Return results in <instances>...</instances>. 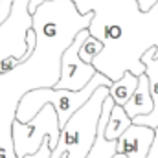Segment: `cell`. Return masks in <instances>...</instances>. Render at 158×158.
Returning <instances> with one entry per match:
<instances>
[{
    "label": "cell",
    "mask_w": 158,
    "mask_h": 158,
    "mask_svg": "<svg viewBox=\"0 0 158 158\" xmlns=\"http://www.w3.org/2000/svg\"><path fill=\"white\" fill-rule=\"evenodd\" d=\"M92 13L81 15L72 0H46L33 15L37 48L7 74H0V158H17L13 123L22 98L33 90L55 88L61 79V59L76 35L88 30ZM52 142L46 138L40 151L28 158H52Z\"/></svg>",
    "instance_id": "cell-1"
},
{
    "label": "cell",
    "mask_w": 158,
    "mask_h": 158,
    "mask_svg": "<svg viewBox=\"0 0 158 158\" xmlns=\"http://www.w3.org/2000/svg\"><path fill=\"white\" fill-rule=\"evenodd\" d=\"M81 15L92 13L90 37L103 44L94 59L98 74L112 83L131 72L136 77L145 74L142 57L151 48L158 50V4L147 13L138 0H72Z\"/></svg>",
    "instance_id": "cell-2"
},
{
    "label": "cell",
    "mask_w": 158,
    "mask_h": 158,
    "mask_svg": "<svg viewBox=\"0 0 158 158\" xmlns=\"http://www.w3.org/2000/svg\"><path fill=\"white\" fill-rule=\"evenodd\" d=\"M109 86H99L96 94L70 118L61 131L52 158H88L98 140V127L103 114V103L109 98Z\"/></svg>",
    "instance_id": "cell-3"
},
{
    "label": "cell",
    "mask_w": 158,
    "mask_h": 158,
    "mask_svg": "<svg viewBox=\"0 0 158 158\" xmlns=\"http://www.w3.org/2000/svg\"><path fill=\"white\" fill-rule=\"evenodd\" d=\"M99 86H112V81L101 74H98L96 77L90 81V85L79 92H70V90H59V88H40L33 90L30 94H26L19 105L17 110V121L20 123H30L31 119L39 114L46 105H52L57 112L61 131L66 127V123L70 118L77 112L79 109L96 94V90Z\"/></svg>",
    "instance_id": "cell-4"
},
{
    "label": "cell",
    "mask_w": 158,
    "mask_h": 158,
    "mask_svg": "<svg viewBox=\"0 0 158 158\" xmlns=\"http://www.w3.org/2000/svg\"><path fill=\"white\" fill-rule=\"evenodd\" d=\"M11 134L17 158H28L37 155L44 145L46 138H50L52 149H55L61 138V125L55 109L52 105H46L30 123L15 121Z\"/></svg>",
    "instance_id": "cell-5"
},
{
    "label": "cell",
    "mask_w": 158,
    "mask_h": 158,
    "mask_svg": "<svg viewBox=\"0 0 158 158\" xmlns=\"http://www.w3.org/2000/svg\"><path fill=\"white\" fill-rule=\"evenodd\" d=\"M33 28V15L30 13V0H15L11 15L0 26V63L7 57L26 61L33 50L26 48V35Z\"/></svg>",
    "instance_id": "cell-6"
},
{
    "label": "cell",
    "mask_w": 158,
    "mask_h": 158,
    "mask_svg": "<svg viewBox=\"0 0 158 158\" xmlns=\"http://www.w3.org/2000/svg\"><path fill=\"white\" fill-rule=\"evenodd\" d=\"M90 37L88 30H83L76 35L74 42L64 50L63 59H61V79L55 88L59 90H70V92H79L90 85V81L98 76V70L92 64H86L79 57V50L83 42Z\"/></svg>",
    "instance_id": "cell-7"
},
{
    "label": "cell",
    "mask_w": 158,
    "mask_h": 158,
    "mask_svg": "<svg viewBox=\"0 0 158 158\" xmlns=\"http://www.w3.org/2000/svg\"><path fill=\"white\" fill-rule=\"evenodd\" d=\"M158 136V129L132 125L118 140V153L125 158H149L151 147Z\"/></svg>",
    "instance_id": "cell-8"
},
{
    "label": "cell",
    "mask_w": 158,
    "mask_h": 158,
    "mask_svg": "<svg viewBox=\"0 0 158 158\" xmlns=\"http://www.w3.org/2000/svg\"><path fill=\"white\" fill-rule=\"evenodd\" d=\"M142 63L145 64V76L149 79V88H151V96L155 101V109L149 116H142V118L132 119V125H140V127H149V129H158V50L151 48L149 52H145V55L142 57Z\"/></svg>",
    "instance_id": "cell-9"
},
{
    "label": "cell",
    "mask_w": 158,
    "mask_h": 158,
    "mask_svg": "<svg viewBox=\"0 0 158 158\" xmlns=\"http://www.w3.org/2000/svg\"><path fill=\"white\" fill-rule=\"evenodd\" d=\"M127 116L131 119L142 118V116H149L155 109V101H153V96H151V88H149V79L147 76H140V83H138V88L136 92L132 94V98L129 99V103L123 107Z\"/></svg>",
    "instance_id": "cell-10"
},
{
    "label": "cell",
    "mask_w": 158,
    "mask_h": 158,
    "mask_svg": "<svg viewBox=\"0 0 158 158\" xmlns=\"http://www.w3.org/2000/svg\"><path fill=\"white\" fill-rule=\"evenodd\" d=\"M138 83H140V77H136L134 74L127 72V74H123V77L119 79V81L112 83V86L109 88V94H110V98L114 99L116 105L125 107L129 103V99L132 98V94L136 92Z\"/></svg>",
    "instance_id": "cell-11"
},
{
    "label": "cell",
    "mask_w": 158,
    "mask_h": 158,
    "mask_svg": "<svg viewBox=\"0 0 158 158\" xmlns=\"http://www.w3.org/2000/svg\"><path fill=\"white\" fill-rule=\"evenodd\" d=\"M131 127H132V119L127 116L125 109L119 107V105H114V109L110 112V118H109V123L105 127V138L110 140V142H118Z\"/></svg>",
    "instance_id": "cell-12"
},
{
    "label": "cell",
    "mask_w": 158,
    "mask_h": 158,
    "mask_svg": "<svg viewBox=\"0 0 158 158\" xmlns=\"http://www.w3.org/2000/svg\"><path fill=\"white\" fill-rule=\"evenodd\" d=\"M101 52H103V44L98 39H94V37H88V39L83 42L81 50H79V57H81L83 63L94 66V59H96Z\"/></svg>",
    "instance_id": "cell-13"
},
{
    "label": "cell",
    "mask_w": 158,
    "mask_h": 158,
    "mask_svg": "<svg viewBox=\"0 0 158 158\" xmlns=\"http://www.w3.org/2000/svg\"><path fill=\"white\" fill-rule=\"evenodd\" d=\"M15 0H2L0 2V26H4L11 15V7H13Z\"/></svg>",
    "instance_id": "cell-14"
},
{
    "label": "cell",
    "mask_w": 158,
    "mask_h": 158,
    "mask_svg": "<svg viewBox=\"0 0 158 158\" xmlns=\"http://www.w3.org/2000/svg\"><path fill=\"white\" fill-rule=\"evenodd\" d=\"M22 61L20 59H17V57H7V59H4L2 63H0V74H7V72H11L15 66H19Z\"/></svg>",
    "instance_id": "cell-15"
},
{
    "label": "cell",
    "mask_w": 158,
    "mask_h": 158,
    "mask_svg": "<svg viewBox=\"0 0 158 158\" xmlns=\"http://www.w3.org/2000/svg\"><path fill=\"white\" fill-rule=\"evenodd\" d=\"M156 4H158V0H138V6H140V9H142L143 13L151 11Z\"/></svg>",
    "instance_id": "cell-16"
},
{
    "label": "cell",
    "mask_w": 158,
    "mask_h": 158,
    "mask_svg": "<svg viewBox=\"0 0 158 158\" xmlns=\"http://www.w3.org/2000/svg\"><path fill=\"white\" fill-rule=\"evenodd\" d=\"M114 158H125V155H119V153H118ZM149 158H158V136H156V140H155V143H153V147H151Z\"/></svg>",
    "instance_id": "cell-17"
},
{
    "label": "cell",
    "mask_w": 158,
    "mask_h": 158,
    "mask_svg": "<svg viewBox=\"0 0 158 158\" xmlns=\"http://www.w3.org/2000/svg\"><path fill=\"white\" fill-rule=\"evenodd\" d=\"M46 0H30V13L35 15V11L39 9V6H42Z\"/></svg>",
    "instance_id": "cell-18"
}]
</instances>
